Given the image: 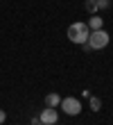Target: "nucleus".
<instances>
[{
    "instance_id": "obj_1",
    "label": "nucleus",
    "mask_w": 113,
    "mask_h": 125,
    "mask_svg": "<svg viewBox=\"0 0 113 125\" xmlns=\"http://www.w3.org/2000/svg\"><path fill=\"white\" fill-rule=\"evenodd\" d=\"M88 25H86V21H75V23L68 25V41H72V43H77V46H84V43L88 41Z\"/></svg>"
},
{
    "instance_id": "obj_2",
    "label": "nucleus",
    "mask_w": 113,
    "mask_h": 125,
    "mask_svg": "<svg viewBox=\"0 0 113 125\" xmlns=\"http://www.w3.org/2000/svg\"><path fill=\"white\" fill-rule=\"evenodd\" d=\"M109 41H111V34L102 27V30H93V32H90L86 43H88L90 50H104V48L109 46Z\"/></svg>"
},
{
    "instance_id": "obj_3",
    "label": "nucleus",
    "mask_w": 113,
    "mask_h": 125,
    "mask_svg": "<svg viewBox=\"0 0 113 125\" xmlns=\"http://www.w3.org/2000/svg\"><path fill=\"white\" fill-rule=\"evenodd\" d=\"M59 109L66 114V116H79L81 109H84V105H81L79 98H72V95H68V98H61V102H59Z\"/></svg>"
},
{
    "instance_id": "obj_4",
    "label": "nucleus",
    "mask_w": 113,
    "mask_h": 125,
    "mask_svg": "<svg viewBox=\"0 0 113 125\" xmlns=\"http://www.w3.org/2000/svg\"><path fill=\"white\" fill-rule=\"evenodd\" d=\"M39 121H41L43 125H57V123H59V112H57L54 107H45V109H41Z\"/></svg>"
},
{
    "instance_id": "obj_5",
    "label": "nucleus",
    "mask_w": 113,
    "mask_h": 125,
    "mask_svg": "<svg viewBox=\"0 0 113 125\" xmlns=\"http://www.w3.org/2000/svg\"><path fill=\"white\" fill-rule=\"evenodd\" d=\"M86 25H88L90 32H93V30H102V27H104V18L100 16V14H93V16L86 21Z\"/></svg>"
},
{
    "instance_id": "obj_6",
    "label": "nucleus",
    "mask_w": 113,
    "mask_h": 125,
    "mask_svg": "<svg viewBox=\"0 0 113 125\" xmlns=\"http://www.w3.org/2000/svg\"><path fill=\"white\" fill-rule=\"evenodd\" d=\"M59 102H61V95H59L57 91H50L48 95H45V107H54V109H59Z\"/></svg>"
},
{
    "instance_id": "obj_7",
    "label": "nucleus",
    "mask_w": 113,
    "mask_h": 125,
    "mask_svg": "<svg viewBox=\"0 0 113 125\" xmlns=\"http://www.w3.org/2000/svg\"><path fill=\"white\" fill-rule=\"evenodd\" d=\"M88 109H90V112H100V109H102V98L90 95V98H88Z\"/></svg>"
},
{
    "instance_id": "obj_8",
    "label": "nucleus",
    "mask_w": 113,
    "mask_h": 125,
    "mask_svg": "<svg viewBox=\"0 0 113 125\" xmlns=\"http://www.w3.org/2000/svg\"><path fill=\"white\" fill-rule=\"evenodd\" d=\"M84 9L90 14V16L97 14V9H100V7H97V0H86V2H84Z\"/></svg>"
},
{
    "instance_id": "obj_9",
    "label": "nucleus",
    "mask_w": 113,
    "mask_h": 125,
    "mask_svg": "<svg viewBox=\"0 0 113 125\" xmlns=\"http://www.w3.org/2000/svg\"><path fill=\"white\" fill-rule=\"evenodd\" d=\"M97 7H100V9H106V7H109V0H97Z\"/></svg>"
},
{
    "instance_id": "obj_10",
    "label": "nucleus",
    "mask_w": 113,
    "mask_h": 125,
    "mask_svg": "<svg viewBox=\"0 0 113 125\" xmlns=\"http://www.w3.org/2000/svg\"><path fill=\"white\" fill-rule=\"evenodd\" d=\"M7 121V112H5V109H0V125H2Z\"/></svg>"
},
{
    "instance_id": "obj_11",
    "label": "nucleus",
    "mask_w": 113,
    "mask_h": 125,
    "mask_svg": "<svg viewBox=\"0 0 113 125\" xmlns=\"http://www.w3.org/2000/svg\"><path fill=\"white\" fill-rule=\"evenodd\" d=\"M90 95H93V93H90L88 89H84V91H81V98H86V100H88V98H90Z\"/></svg>"
},
{
    "instance_id": "obj_12",
    "label": "nucleus",
    "mask_w": 113,
    "mask_h": 125,
    "mask_svg": "<svg viewBox=\"0 0 113 125\" xmlns=\"http://www.w3.org/2000/svg\"><path fill=\"white\" fill-rule=\"evenodd\" d=\"M34 125H43V123H41V121H39V123H34Z\"/></svg>"
}]
</instances>
